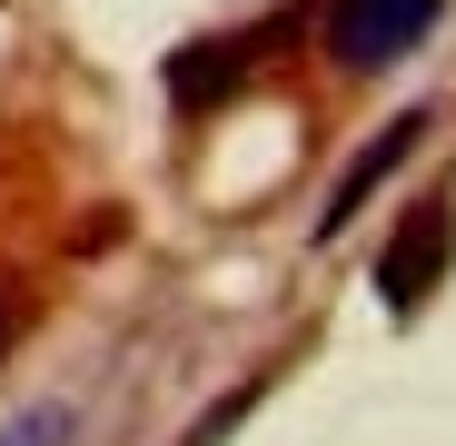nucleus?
<instances>
[{"label":"nucleus","instance_id":"f257e3e1","mask_svg":"<svg viewBox=\"0 0 456 446\" xmlns=\"http://www.w3.org/2000/svg\"><path fill=\"white\" fill-rule=\"evenodd\" d=\"M446 20V0H328V60L338 69H397L427 30Z\"/></svg>","mask_w":456,"mask_h":446},{"label":"nucleus","instance_id":"20e7f679","mask_svg":"<svg viewBox=\"0 0 456 446\" xmlns=\"http://www.w3.org/2000/svg\"><path fill=\"white\" fill-rule=\"evenodd\" d=\"M239 69H248V40H189V50L169 60V100H179V109H208Z\"/></svg>","mask_w":456,"mask_h":446},{"label":"nucleus","instance_id":"39448f33","mask_svg":"<svg viewBox=\"0 0 456 446\" xmlns=\"http://www.w3.org/2000/svg\"><path fill=\"white\" fill-rule=\"evenodd\" d=\"M69 436H80V407H30V417H11V426H0V446H69Z\"/></svg>","mask_w":456,"mask_h":446},{"label":"nucleus","instance_id":"f03ea898","mask_svg":"<svg viewBox=\"0 0 456 446\" xmlns=\"http://www.w3.org/2000/svg\"><path fill=\"white\" fill-rule=\"evenodd\" d=\"M446 248H456V208L446 199H427V208H407V229L387 239V258H377V297L407 318L417 297H427V278L446 268Z\"/></svg>","mask_w":456,"mask_h":446},{"label":"nucleus","instance_id":"423d86ee","mask_svg":"<svg viewBox=\"0 0 456 446\" xmlns=\"http://www.w3.org/2000/svg\"><path fill=\"white\" fill-rule=\"evenodd\" d=\"M258 397H268V377H248V387H239V397H218V407H208V417H199V426H189V436H179V446H228V436H239V417H248V407H258Z\"/></svg>","mask_w":456,"mask_h":446},{"label":"nucleus","instance_id":"7ed1b4c3","mask_svg":"<svg viewBox=\"0 0 456 446\" xmlns=\"http://www.w3.org/2000/svg\"><path fill=\"white\" fill-rule=\"evenodd\" d=\"M417 139H427V109L387 119V129L357 149V159H347V179H338V189H328V208H318V239H347V229H357V218H367V199H377V179L417 159Z\"/></svg>","mask_w":456,"mask_h":446}]
</instances>
